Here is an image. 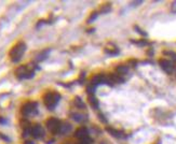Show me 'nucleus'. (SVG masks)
<instances>
[{
    "instance_id": "nucleus-10",
    "label": "nucleus",
    "mask_w": 176,
    "mask_h": 144,
    "mask_svg": "<svg viewBox=\"0 0 176 144\" xmlns=\"http://www.w3.org/2000/svg\"><path fill=\"white\" fill-rule=\"evenodd\" d=\"M106 130H107L108 132H110L111 135H113V137H117V138H121V137H122V132H121V131H119V130L113 129V128H110V127H107V128H106Z\"/></svg>"
},
{
    "instance_id": "nucleus-11",
    "label": "nucleus",
    "mask_w": 176,
    "mask_h": 144,
    "mask_svg": "<svg viewBox=\"0 0 176 144\" xmlns=\"http://www.w3.org/2000/svg\"><path fill=\"white\" fill-rule=\"evenodd\" d=\"M89 102H90V104L94 108V109H99V100L96 99L94 96H90L89 97Z\"/></svg>"
},
{
    "instance_id": "nucleus-12",
    "label": "nucleus",
    "mask_w": 176,
    "mask_h": 144,
    "mask_svg": "<svg viewBox=\"0 0 176 144\" xmlns=\"http://www.w3.org/2000/svg\"><path fill=\"white\" fill-rule=\"evenodd\" d=\"M128 67L126 66H118V67L116 68V71L118 72V74H120V75H123V74H126L128 73Z\"/></svg>"
},
{
    "instance_id": "nucleus-6",
    "label": "nucleus",
    "mask_w": 176,
    "mask_h": 144,
    "mask_svg": "<svg viewBox=\"0 0 176 144\" xmlns=\"http://www.w3.org/2000/svg\"><path fill=\"white\" fill-rule=\"evenodd\" d=\"M29 133L36 139H41L42 137L45 135V131L42 129V127L40 126V125H38V124L34 125V126H30Z\"/></svg>"
},
{
    "instance_id": "nucleus-17",
    "label": "nucleus",
    "mask_w": 176,
    "mask_h": 144,
    "mask_svg": "<svg viewBox=\"0 0 176 144\" xmlns=\"http://www.w3.org/2000/svg\"><path fill=\"white\" fill-rule=\"evenodd\" d=\"M134 28H135V29H136V30H137V33H140V35H145V37H146V35H147V33H145L144 30L140 29V28H139V27H138V26H134Z\"/></svg>"
},
{
    "instance_id": "nucleus-9",
    "label": "nucleus",
    "mask_w": 176,
    "mask_h": 144,
    "mask_svg": "<svg viewBox=\"0 0 176 144\" xmlns=\"http://www.w3.org/2000/svg\"><path fill=\"white\" fill-rule=\"evenodd\" d=\"M109 77V80H110V82L112 83H123L124 82V80L123 77L120 75V74H116V73H112L110 75H108Z\"/></svg>"
},
{
    "instance_id": "nucleus-2",
    "label": "nucleus",
    "mask_w": 176,
    "mask_h": 144,
    "mask_svg": "<svg viewBox=\"0 0 176 144\" xmlns=\"http://www.w3.org/2000/svg\"><path fill=\"white\" fill-rule=\"evenodd\" d=\"M61 99V95L56 91H49L45 95L43 101H45V106L49 110H53L57 106V103Z\"/></svg>"
},
{
    "instance_id": "nucleus-20",
    "label": "nucleus",
    "mask_w": 176,
    "mask_h": 144,
    "mask_svg": "<svg viewBox=\"0 0 176 144\" xmlns=\"http://www.w3.org/2000/svg\"><path fill=\"white\" fill-rule=\"evenodd\" d=\"M164 54H165V55H170V56H172V58H173L174 60H176V54H175V53H173V52H164Z\"/></svg>"
},
{
    "instance_id": "nucleus-19",
    "label": "nucleus",
    "mask_w": 176,
    "mask_h": 144,
    "mask_svg": "<svg viewBox=\"0 0 176 144\" xmlns=\"http://www.w3.org/2000/svg\"><path fill=\"white\" fill-rule=\"evenodd\" d=\"M96 17H97V13H93V15H91V16H90V18L88 20V22H89V23H91V21L93 22Z\"/></svg>"
},
{
    "instance_id": "nucleus-5",
    "label": "nucleus",
    "mask_w": 176,
    "mask_h": 144,
    "mask_svg": "<svg viewBox=\"0 0 176 144\" xmlns=\"http://www.w3.org/2000/svg\"><path fill=\"white\" fill-rule=\"evenodd\" d=\"M37 102H26L22 106V114L23 115H33L37 114Z\"/></svg>"
},
{
    "instance_id": "nucleus-3",
    "label": "nucleus",
    "mask_w": 176,
    "mask_h": 144,
    "mask_svg": "<svg viewBox=\"0 0 176 144\" xmlns=\"http://www.w3.org/2000/svg\"><path fill=\"white\" fill-rule=\"evenodd\" d=\"M45 125H47V128L49 129V131L54 135L56 133H60L62 131V123H61L60 119H57L55 117H50L48 121L45 122Z\"/></svg>"
},
{
    "instance_id": "nucleus-21",
    "label": "nucleus",
    "mask_w": 176,
    "mask_h": 144,
    "mask_svg": "<svg viewBox=\"0 0 176 144\" xmlns=\"http://www.w3.org/2000/svg\"><path fill=\"white\" fill-rule=\"evenodd\" d=\"M24 144H34V142H31V141H26Z\"/></svg>"
},
{
    "instance_id": "nucleus-13",
    "label": "nucleus",
    "mask_w": 176,
    "mask_h": 144,
    "mask_svg": "<svg viewBox=\"0 0 176 144\" xmlns=\"http://www.w3.org/2000/svg\"><path fill=\"white\" fill-rule=\"evenodd\" d=\"M74 103H75V106H77V108H79V109H84V108H85L84 103L82 102V100H81L79 97L75 98V101H74Z\"/></svg>"
},
{
    "instance_id": "nucleus-14",
    "label": "nucleus",
    "mask_w": 176,
    "mask_h": 144,
    "mask_svg": "<svg viewBox=\"0 0 176 144\" xmlns=\"http://www.w3.org/2000/svg\"><path fill=\"white\" fill-rule=\"evenodd\" d=\"M132 42H133L134 44L140 45V46H144V45H147V44H148V42H147L146 40H138V41H134V40H132Z\"/></svg>"
},
{
    "instance_id": "nucleus-18",
    "label": "nucleus",
    "mask_w": 176,
    "mask_h": 144,
    "mask_svg": "<svg viewBox=\"0 0 176 144\" xmlns=\"http://www.w3.org/2000/svg\"><path fill=\"white\" fill-rule=\"evenodd\" d=\"M79 144H92V141L88 138V139H84V140H81Z\"/></svg>"
},
{
    "instance_id": "nucleus-8",
    "label": "nucleus",
    "mask_w": 176,
    "mask_h": 144,
    "mask_svg": "<svg viewBox=\"0 0 176 144\" xmlns=\"http://www.w3.org/2000/svg\"><path fill=\"white\" fill-rule=\"evenodd\" d=\"M75 137L78 139H80V140H84V139L89 138V131H88L87 127L82 126L80 128H78L75 132Z\"/></svg>"
},
{
    "instance_id": "nucleus-4",
    "label": "nucleus",
    "mask_w": 176,
    "mask_h": 144,
    "mask_svg": "<svg viewBox=\"0 0 176 144\" xmlns=\"http://www.w3.org/2000/svg\"><path fill=\"white\" fill-rule=\"evenodd\" d=\"M34 70L31 69V67H28V66H21L20 68L16 69L15 71V74L18 79L23 80V79H30V77H34Z\"/></svg>"
},
{
    "instance_id": "nucleus-1",
    "label": "nucleus",
    "mask_w": 176,
    "mask_h": 144,
    "mask_svg": "<svg viewBox=\"0 0 176 144\" xmlns=\"http://www.w3.org/2000/svg\"><path fill=\"white\" fill-rule=\"evenodd\" d=\"M25 51H26V44H25L24 42H18L14 46L11 48L10 51V58L12 60L13 62H18L20 59L22 58V56L24 55Z\"/></svg>"
},
{
    "instance_id": "nucleus-16",
    "label": "nucleus",
    "mask_w": 176,
    "mask_h": 144,
    "mask_svg": "<svg viewBox=\"0 0 176 144\" xmlns=\"http://www.w3.org/2000/svg\"><path fill=\"white\" fill-rule=\"evenodd\" d=\"M83 116L82 115H80V114H72V118L75 119V121H77V122H80V121H82L83 119Z\"/></svg>"
},
{
    "instance_id": "nucleus-15",
    "label": "nucleus",
    "mask_w": 176,
    "mask_h": 144,
    "mask_svg": "<svg viewBox=\"0 0 176 144\" xmlns=\"http://www.w3.org/2000/svg\"><path fill=\"white\" fill-rule=\"evenodd\" d=\"M95 89H96V86L95 85H93V84H90L89 86H88V88H87V91L89 93V94H94V91H95Z\"/></svg>"
},
{
    "instance_id": "nucleus-7",
    "label": "nucleus",
    "mask_w": 176,
    "mask_h": 144,
    "mask_svg": "<svg viewBox=\"0 0 176 144\" xmlns=\"http://www.w3.org/2000/svg\"><path fill=\"white\" fill-rule=\"evenodd\" d=\"M159 65H160V67L162 68V70H163L164 72H167V73H169V74L173 72L174 66L170 60H167V59H160V60H159Z\"/></svg>"
}]
</instances>
